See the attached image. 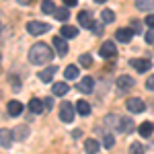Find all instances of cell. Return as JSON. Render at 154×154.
I'll list each match as a JSON object with an SVG mask.
<instances>
[{
  "label": "cell",
  "instance_id": "6da1fadb",
  "mask_svg": "<svg viewBox=\"0 0 154 154\" xmlns=\"http://www.w3.org/2000/svg\"><path fill=\"white\" fill-rule=\"evenodd\" d=\"M49 60H54V51H51V48L45 45V43H35L33 48L29 49V62L35 64V66L48 64Z\"/></svg>",
  "mask_w": 154,
  "mask_h": 154
},
{
  "label": "cell",
  "instance_id": "7a4b0ae2",
  "mask_svg": "<svg viewBox=\"0 0 154 154\" xmlns=\"http://www.w3.org/2000/svg\"><path fill=\"white\" fill-rule=\"evenodd\" d=\"M27 31H29V35H43V33L49 31V25L41 23V21H29L27 23Z\"/></svg>",
  "mask_w": 154,
  "mask_h": 154
},
{
  "label": "cell",
  "instance_id": "3957f363",
  "mask_svg": "<svg viewBox=\"0 0 154 154\" xmlns=\"http://www.w3.org/2000/svg\"><path fill=\"white\" fill-rule=\"evenodd\" d=\"M74 113H76L74 105H70V103H62V107H60V119H62L64 123H72Z\"/></svg>",
  "mask_w": 154,
  "mask_h": 154
},
{
  "label": "cell",
  "instance_id": "277c9868",
  "mask_svg": "<svg viewBox=\"0 0 154 154\" xmlns=\"http://www.w3.org/2000/svg\"><path fill=\"white\" fill-rule=\"evenodd\" d=\"M54 48H56V51H58V56H66L68 54V43H66V37H62V35H58V37H54Z\"/></svg>",
  "mask_w": 154,
  "mask_h": 154
},
{
  "label": "cell",
  "instance_id": "5b68a950",
  "mask_svg": "<svg viewBox=\"0 0 154 154\" xmlns=\"http://www.w3.org/2000/svg\"><path fill=\"white\" fill-rule=\"evenodd\" d=\"M125 107H128V111H131V113H142L144 109H146L142 99H128Z\"/></svg>",
  "mask_w": 154,
  "mask_h": 154
},
{
  "label": "cell",
  "instance_id": "8992f818",
  "mask_svg": "<svg viewBox=\"0 0 154 154\" xmlns=\"http://www.w3.org/2000/svg\"><path fill=\"white\" fill-rule=\"evenodd\" d=\"M103 58H115L117 56V48H115V43H111V41H107L101 45V51H99Z\"/></svg>",
  "mask_w": 154,
  "mask_h": 154
},
{
  "label": "cell",
  "instance_id": "52a82bcc",
  "mask_svg": "<svg viewBox=\"0 0 154 154\" xmlns=\"http://www.w3.org/2000/svg\"><path fill=\"white\" fill-rule=\"evenodd\" d=\"M93 88H95L93 76H84L82 80L78 82V91H80V93H93Z\"/></svg>",
  "mask_w": 154,
  "mask_h": 154
},
{
  "label": "cell",
  "instance_id": "ba28073f",
  "mask_svg": "<svg viewBox=\"0 0 154 154\" xmlns=\"http://www.w3.org/2000/svg\"><path fill=\"white\" fill-rule=\"evenodd\" d=\"M130 64L136 68L138 72H146V70H150V60H142V58H134V60H130Z\"/></svg>",
  "mask_w": 154,
  "mask_h": 154
},
{
  "label": "cell",
  "instance_id": "9c48e42d",
  "mask_svg": "<svg viewBox=\"0 0 154 154\" xmlns=\"http://www.w3.org/2000/svg\"><path fill=\"white\" fill-rule=\"evenodd\" d=\"M131 37H134V31L128 29V27H125V29H117V33H115V39L121 41V43H130Z\"/></svg>",
  "mask_w": 154,
  "mask_h": 154
},
{
  "label": "cell",
  "instance_id": "30bf717a",
  "mask_svg": "<svg viewBox=\"0 0 154 154\" xmlns=\"http://www.w3.org/2000/svg\"><path fill=\"white\" fill-rule=\"evenodd\" d=\"M56 72H58L56 66H48L45 70H41L37 76H39V80H41V82H51V78H54V74H56Z\"/></svg>",
  "mask_w": 154,
  "mask_h": 154
},
{
  "label": "cell",
  "instance_id": "8fae6325",
  "mask_svg": "<svg viewBox=\"0 0 154 154\" xmlns=\"http://www.w3.org/2000/svg\"><path fill=\"white\" fill-rule=\"evenodd\" d=\"M6 109H8V115H11V117H19V115L23 113V103H21V101H11V103L6 105Z\"/></svg>",
  "mask_w": 154,
  "mask_h": 154
},
{
  "label": "cell",
  "instance_id": "7c38bea8",
  "mask_svg": "<svg viewBox=\"0 0 154 154\" xmlns=\"http://www.w3.org/2000/svg\"><path fill=\"white\" fill-rule=\"evenodd\" d=\"M12 140H14V136H12L11 130H0V146L11 148V146H12Z\"/></svg>",
  "mask_w": 154,
  "mask_h": 154
},
{
  "label": "cell",
  "instance_id": "4fadbf2b",
  "mask_svg": "<svg viewBox=\"0 0 154 154\" xmlns=\"http://www.w3.org/2000/svg\"><path fill=\"white\" fill-rule=\"evenodd\" d=\"M99 140H95V138H88V140H84V150L88 154H97L99 152Z\"/></svg>",
  "mask_w": 154,
  "mask_h": 154
},
{
  "label": "cell",
  "instance_id": "5bb4252c",
  "mask_svg": "<svg viewBox=\"0 0 154 154\" xmlns=\"http://www.w3.org/2000/svg\"><path fill=\"white\" fill-rule=\"evenodd\" d=\"M138 131H140V136H142V138H148V136L154 131V123H152V121H144V123H140Z\"/></svg>",
  "mask_w": 154,
  "mask_h": 154
},
{
  "label": "cell",
  "instance_id": "9a60e30c",
  "mask_svg": "<svg viewBox=\"0 0 154 154\" xmlns=\"http://www.w3.org/2000/svg\"><path fill=\"white\" fill-rule=\"evenodd\" d=\"M78 23H80V27H88V29H91V25H93V17H91V12L82 11L80 14H78Z\"/></svg>",
  "mask_w": 154,
  "mask_h": 154
},
{
  "label": "cell",
  "instance_id": "2e32d148",
  "mask_svg": "<svg viewBox=\"0 0 154 154\" xmlns=\"http://www.w3.org/2000/svg\"><path fill=\"white\" fill-rule=\"evenodd\" d=\"M51 93L56 97H64L66 93H68V82H56L54 86H51Z\"/></svg>",
  "mask_w": 154,
  "mask_h": 154
},
{
  "label": "cell",
  "instance_id": "e0dca14e",
  "mask_svg": "<svg viewBox=\"0 0 154 154\" xmlns=\"http://www.w3.org/2000/svg\"><path fill=\"white\" fill-rule=\"evenodd\" d=\"M117 86L123 88V91H125V88H131V86H134V78H131V76H117Z\"/></svg>",
  "mask_w": 154,
  "mask_h": 154
},
{
  "label": "cell",
  "instance_id": "ac0fdd59",
  "mask_svg": "<svg viewBox=\"0 0 154 154\" xmlns=\"http://www.w3.org/2000/svg\"><path fill=\"white\" fill-rule=\"evenodd\" d=\"M138 11H154V0H136Z\"/></svg>",
  "mask_w": 154,
  "mask_h": 154
},
{
  "label": "cell",
  "instance_id": "d6986e66",
  "mask_svg": "<svg viewBox=\"0 0 154 154\" xmlns=\"http://www.w3.org/2000/svg\"><path fill=\"white\" fill-rule=\"evenodd\" d=\"M29 111H31V113H41V111H43V101L31 99V101H29Z\"/></svg>",
  "mask_w": 154,
  "mask_h": 154
},
{
  "label": "cell",
  "instance_id": "ffe728a7",
  "mask_svg": "<svg viewBox=\"0 0 154 154\" xmlns=\"http://www.w3.org/2000/svg\"><path fill=\"white\" fill-rule=\"evenodd\" d=\"M76 35H78V29H76V27H68V25L62 27V37L72 39V37H76Z\"/></svg>",
  "mask_w": 154,
  "mask_h": 154
},
{
  "label": "cell",
  "instance_id": "44dd1931",
  "mask_svg": "<svg viewBox=\"0 0 154 154\" xmlns=\"http://www.w3.org/2000/svg\"><path fill=\"white\" fill-rule=\"evenodd\" d=\"M41 12H43V14H54V12H56V4H54L51 0H43V2H41Z\"/></svg>",
  "mask_w": 154,
  "mask_h": 154
},
{
  "label": "cell",
  "instance_id": "7402d4cb",
  "mask_svg": "<svg viewBox=\"0 0 154 154\" xmlns=\"http://www.w3.org/2000/svg\"><path fill=\"white\" fill-rule=\"evenodd\" d=\"M64 76H66V80H76L78 78V66H68L64 70Z\"/></svg>",
  "mask_w": 154,
  "mask_h": 154
},
{
  "label": "cell",
  "instance_id": "603a6c76",
  "mask_svg": "<svg viewBox=\"0 0 154 154\" xmlns=\"http://www.w3.org/2000/svg\"><path fill=\"white\" fill-rule=\"evenodd\" d=\"M76 111H78L80 115H88V113H91V105H88L86 101H78V103H76Z\"/></svg>",
  "mask_w": 154,
  "mask_h": 154
},
{
  "label": "cell",
  "instance_id": "cb8c5ba5",
  "mask_svg": "<svg viewBox=\"0 0 154 154\" xmlns=\"http://www.w3.org/2000/svg\"><path fill=\"white\" fill-rule=\"evenodd\" d=\"M131 130H134V121H131V119H121V123H119V131L130 134Z\"/></svg>",
  "mask_w": 154,
  "mask_h": 154
},
{
  "label": "cell",
  "instance_id": "d4e9b609",
  "mask_svg": "<svg viewBox=\"0 0 154 154\" xmlns=\"http://www.w3.org/2000/svg\"><path fill=\"white\" fill-rule=\"evenodd\" d=\"M54 17H56L58 21H68V17H70V12L66 11V8H56V12H54Z\"/></svg>",
  "mask_w": 154,
  "mask_h": 154
},
{
  "label": "cell",
  "instance_id": "484cf974",
  "mask_svg": "<svg viewBox=\"0 0 154 154\" xmlns=\"http://www.w3.org/2000/svg\"><path fill=\"white\" fill-rule=\"evenodd\" d=\"M101 19H103L105 23H113V21H115V12L113 11H103L101 12Z\"/></svg>",
  "mask_w": 154,
  "mask_h": 154
},
{
  "label": "cell",
  "instance_id": "4316f807",
  "mask_svg": "<svg viewBox=\"0 0 154 154\" xmlns=\"http://www.w3.org/2000/svg\"><path fill=\"white\" fill-rule=\"evenodd\" d=\"M130 154H144V146L140 142H134L130 146Z\"/></svg>",
  "mask_w": 154,
  "mask_h": 154
},
{
  "label": "cell",
  "instance_id": "83f0119b",
  "mask_svg": "<svg viewBox=\"0 0 154 154\" xmlns=\"http://www.w3.org/2000/svg\"><path fill=\"white\" fill-rule=\"evenodd\" d=\"M80 66H84V68H88V66H91V64H93V58H91V54H82V56H80Z\"/></svg>",
  "mask_w": 154,
  "mask_h": 154
},
{
  "label": "cell",
  "instance_id": "f1b7e54d",
  "mask_svg": "<svg viewBox=\"0 0 154 154\" xmlns=\"http://www.w3.org/2000/svg\"><path fill=\"white\" fill-rule=\"evenodd\" d=\"M113 144H115V138H113V136H105V142H103V146H105L107 150H111V148H113Z\"/></svg>",
  "mask_w": 154,
  "mask_h": 154
},
{
  "label": "cell",
  "instance_id": "f546056e",
  "mask_svg": "<svg viewBox=\"0 0 154 154\" xmlns=\"http://www.w3.org/2000/svg\"><path fill=\"white\" fill-rule=\"evenodd\" d=\"M91 29L95 31L97 35H101V33H103V29H101V23H93V25H91Z\"/></svg>",
  "mask_w": 154,
  "mask_h": 154
},
{
  "label": "cell",
  "instance_id": "4dcf8cb0",
  "mask_svg": "<svg viewBox=\"0 0 154 154\" xmlns=\"http://www.w3.org/2000/svg\"><path fill=\"white\" fill-rule=\"evenodd\" d=\"M54 105V99H51V97H48V99H45V101H43V109H45V111H48L49 107Z\"/></svg>",
  "mask_w": 154,
  "mask_h": 154
},
{
  "label": "cell",
  "instance_id": "1f68e13d",
  "mask_svg": "<svg viewBox=\"0 0 154 154\" xmlns=\"http://www.w3.org/2000/svg\"><path fill=\"white\" fill-rule=\"evenodd\" d=\"M146 88H148V91H154V76H150V78L146 80Z\"/></svg>",
  "mask_w": 154,
  "mask_h": 154
},
{
  "label": "cell",
  "instance_id": "d6a6232c",
  "mask_svg": "<svg viewBox=\"0 0 154 154\" xmlns=\"http://www.w3.org/2000/svg\"><path fill=\"white\" fill-rule=\"evenodd\" d=\"M146 25L154 29V14H148V17H146Z\"/></svg>",
  "mask_w": 154,
  "mask_h": 154
},
{
  "label": "cell",
  "instance_id": "836d02e7",
  "mask_svg": "<svg viewBox=\"0 0 154 154\" xmlns=\"http://www.w3.org/2000/svg\"><path fill=\"white\" fill-rule=\"evenodd\" d=\"M146 41H148V43H154V31H148V33H146Z\"/></svg>",
  "mask_w": 154,
  "mask_h": 154
},
{
  "label": "cell",
  "instance_id": "e575fe53",
  "mask_svg": "<svg viewBox=\"0 0 154 154\" xmlns=\"http://www.w3.org/2000/svg\"><path fill=\"white\" fill-rule=\"evenodd\" d=\"M11 84H14V86H19L21 82H19V78H17V76H11Z\"/></svg>",
  "mask_w": 154,
  "mask_h": 154
},
{
  "label": "cell",
  "instance_id": "d590c367",
  "mask_svg": "<svg viewBox=\"0 0 154 154\" xmlns=\"http://www.w3.org/2000/svg\"><path fill=\"white\" fill-rule=\"evenodd\" d=\"M76 2H78V0H64V4H66V6H74Z\"/></svg>",
  "mask_w": 154,
  "mask_h": 154
},
{
  "label": "cell",
  "instance_id": "8d00e7d4",
  "mask_svg": "<svg viewBox=\"0 0 154 154\" xmlns=\"http://www.w3.org/2000/svg\"><path fill=\"white\" fill-rule=\"evenodd\" d=\"M17 2H21V4H29L31 0H17Z\"/></svg>",
  "mask_w": 154,
  "mask_h": 154
},
{
  "label": "cell",
  "instance_id": "74e56055",
  "mask_svg": "<svg viewBox=\"0 0 154 154\" xmlns=\"http://www.w3.org/2000/svg\"><path fill=\"white\" fill-rule=\"evenodd\" d=\"M95 2H99V4H103V2H107V0H95Z\"/></svg>",
  "mask_w": 154,
  "mask_h": 154
},
{
  "label": "cell",
  "instance_id": "f35d334b",
  "mask_svg": "<svg viewBox=\"0 0 154 154\" xmlns=\"http://www.w3.org/2000/svg\"><path fill=\"white\" fill-rule=\"evenodd\" d=\"M0 33H2V23H0Z\"/></svg>",
  "mask_w": 154,
  "mask_h": 154
}]
</instances>
